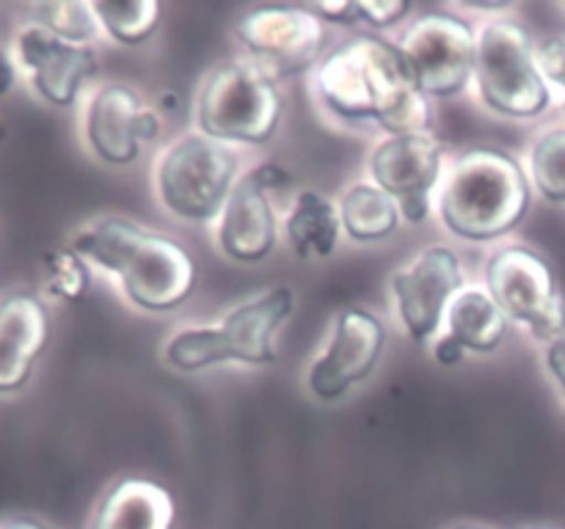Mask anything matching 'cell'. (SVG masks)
<instances>
[{
	"mask_svg": "<svg viewBox=\"0 0 565 529\" xmlns=\"http://www.w3.org/2000/svg\"><path fill=\"white\" fill-rule=\"evenodd\" d=\"M486 290L511 323L524 325L535 339L555 342L565 334V301L550 262L527 246H505L489 259Z\"/></svg>",
	"mask_w": 565,
	"mask_h": 529,
	"instance_id": "8",
	"label": "cell"
},
{
	"mask_svg": "<svg viewBox=\"0 0 565 529\" xmlns=\"http://www.w3.org/2000/svg\"><path fill=\"white\" fill-rule=\"evenodd\" d=\"M281 119L274 75L254 58L221 64L204 80L196 102L199 132L224 143H265Z\"/></svg>",
	"mask_w": 565,
	"mask_h": 529,
	"instance_id": "5",
	"label": "cell"
},
{
	"mask_svg": "<svg viewBox=\"0 0 565 529\" xmlns=\"http://www.w3.org/2000/svg\"><path fill=\"white\" fill-rule=\"evenodd\" d=\"M447 334L463 347L475 353H491L505 342L511 331V320L502 312L500 303L491 298L486 287L469 284L452 298L447 309Z\"/></svg>",
	"mask_w": 565,
	"mask_h": 529,
	"instance_id": "19",
	"label": "cell"
},
{
	"mask_svg": "<svg viewBox=\"0 0 565 529\" xmlns=\"http://www.w3.org/2000/svg\"><path fill=\"white\" fill-rule=\"evenodd\" d=\"M53 334L50 309L36 292L11 290L0 295V397L28 386Z\"/></svg>",
	"mask_w": 565,
	"mask_h": 529,
	"instance_id": "16",
	"label": "cell"
},
{
	"mask_svg": "<svg viewBox=\"0 0 565 529\" xmlns=\"http://www.w3.org/2000/svg\"><path fill=\"white\" fill-rule=\"evenodd\" d=\"M252 58L274 77L298 75L326 47V22L309 6H263L237 22Z\"/></svg>",
	"mask_w": 565,
	"mask_h": 529,
	"instance_id": "10",
	"label": "cell"
},
{
	"mask_svg": "<svg viewBox=\"0 0 565 529\" xmlns=\"http://www.w3.org/2000/svg\"><path fill=\"white\" fill-rule=\"evenodd\" d=\"M36 25L47 28L58 39L72 44H88L99 33V20L94 3L86 0H53V3L33 6Z\"/></svg>",
	"mask_w": 565,
	"mask_h": 529,
	"instance_id": "23",
	"label": "cell"
},
{
	"mask_svg": "<svg viewBox=\"0 0 565 529\" xmlns=\"http://www.w3.org/2000/svg\"><path fill=\"white\" fill-rule=\"evenodd\" d=\"M527 209V174L522 163L502 149H472L461 154L441 182V220L463 240H497L516 229Z\"/></svg>",
	"mask_w": 565,
	"mask_h": 529,
	"instance_id": "3",
	"label": "cell"
},
{
	"mask_svg": "<svg viewBox=\"0 0 565 529\" xmlns=\"http://www.w3.org/2000/svg\"><path fill=\"white\" fill-rule=\"evenodd\" d=\"M11 58L31 83L36 97L53 108H70L83 83L97 72V55L88 44H72L28 20L11 39Z\"/></svg>",
	"mask_w": 565,
	"mask_h": 529,
	"instance_id": "11",
	"label": "cell"
},
{
	"mask_svg": "<svg viewBox=\"0 0 565 529\" xmlns=\"http://www.w3.org/2000/svg\"><path fill=\"white\" fill-rule=\"evenodd\" d=\"M434 356H436V361L445 364V367H452V364H458L463 358V347L458 345L450 334H445V336H439V342H436Z\"/></svg>",
	"mask_w": 565,
	"mask_h": 529,
	"instance_id": "32",
	"label": "cell"
},
{
	"mask_svg": "<svg viewBox=\"0 0 565 529\" xmlns=\"http://www.w3.org/2000/svg\"><path fill=\"white\" fill-rule=\"evenodd\" d=\"M252 174H254V180H257L259 185L265 187V191H270V187L287 185V180H290V176H287V171L281 169V165H276V163L257 165V169H254Z\"/></svg>",
	"mask_w": 565,
	"mask_h": 529,
	"instance_id": "31",
	"label": "cell"
},
{
	"mask_svg": "<svg viewBox=\"0 0 565 529\" xmlns=\"http://www.w3.org/2000/svg\"><path fill=\"white\" fill-rule=\"evenodd\" d=\"M237 169L241 158L230 143L188 132L158 163L160 202L182 220L218 218L237 185Z\"/></svg>",
	"mask_w": 565,
	"mask_h": 529,
	"instance_id": "7",
	"label": "cell"
},
{
	"mask_svg": "<svg viewBox=\"0 0 565 529\" xmlns=\"http://www.w3.org/2000/svg\"><path fill=\"white\" fill-rule=\"evenodd\" d=\"M445 147L430 132L390 136L379 143L370 160L373 185L401 204L403 218L423 224L428 218L430 196L441 182Z\"/></svg>",
	"mask_w": 565,
	"mask_h": 529,
	"instance_id": "12",
	"label": "cell"
},
{
	"mask_svg": "<svg viewBox=\"0 0 565 529\" xmlns=\"http://www.w3.org/2000/svg\"><path fill=\"white\" fill-rule=\"evenodd\" d=\"M309 9L320 17L323 22H356L362 20L359 17V3L356 0H334V3H309Z\"/></svg>",
	"mask_w": 565,
	"mask_h": 529,
	"instance_id": "28",
	"label": "cell"
},
{
	"mask_svg": "<svg viewBox=\"0 0 565 529\" xmlns=\"http://www.w3.org/2000/svg\"><path fill=\"white\" fill-rule=\"evenodd\" d=\"M408 11H412V3H406V0H367V3H359V17L367 20L373 28L397 25Z\"/></svg>",
	"mask_w": 565,
	"mask_h": 529,
	"instance_id": "27",
	"label": "cell"
},
{
	"mask_svg": "<svg viewBox=\"0 0 565 529\" xmlns=\"http://www.w3.org/2000/svg\"><path fill=\"white\" fill-rule=\"evenodd\" d=\"M160 136V119L130 86H103L86 110V141L99 160L127 165L138 160L141 143Z\"/></svg>",
	"mask_w": 565,
	"mask_h": 529,
	"instance_id": "15",
	"label": "cell"
},
{
	"mask_svg": "<svg viewBox=\"0 0 565 529\" xmlns=\"http://www.w3.org/2000/svg\"><path fill=\"white\" fill-rule=\"evenodd\" d=\"M17 77H20V69H17L14 58H11V50L0 44V99L11 94V88L17 86Z\"/></svg>",
	"mask_w": 565,
	"mask_h": 529,
	"instance_id": "30",
	"label": "cell"
},
{
	"mask_svg": "<svg viewBox=\"0 0 565 529\" xmlns=\"http://www.w3.org/2000/svg\"><path fill=\"white\" fill-rule=\"evenodd\" d=\"M326 108L345 119H375L392 136L428 132L430 102L397 44L356 36L331 50L315 77Z\"/></svg>",
	"mask_w": 565,
	"mask_h": 529,
	"instance_id": "1",
	"label": "cell"
},
{
	"mask_svg": "<svg viewBox=\"0 0 565 529\" xmlns=\"http://www.w3.org/2000/svg\"><path fill=\"white\" fill-rule=\"evenodd\" d=\"M340 209L318 191H303L296 196L285 220V235L298 257L326 259L334 253L340 237Z\"/></svg>",
	"mask_w": 565,
	"mask_h": 529,
	"instance_id": "20",
	"label": "cell"
},
{
	"mask_svg": "<svg viewBox=\"0 0 565 529\" xmlns=\"http://www.w3.org/2000/svg\"><path fill=\"white\" fill-rule=\"evenodd\" d=\"M340 220L342 229L359 242L370 240H384V237L395 235L401 229V204L390 196V193L381 191L379 185H367V182H359V185L348 187L345 196L340 202Z\"/></svg>",
	"mask_w": 565,
	"mask_h": 529,
	"instance_id": "21",
	"label": "cell"
},
{
	"mask_svg": "<svg viewBox=\"0 0 565 529\" xmlns=\"http://www.w3.org/2000/svg\"><path fill=\"white\" fill-rule=\"evenodd\" d=\"M42 281L44 292L55 301L77 303L88 292L92 284V270L83 257H77L70 246L50 248L42 259Z\"/></svg>",
	"mask_w": 565,
	"mask_h": 529,
	"instance_id": "25",
	"label": "cell"
},
{
	"mask_svg": "<svg viewBox=\"0 0 565 529\" xmlns=\"http://www.w3.org/2000/svg\"><path fill=\"white\" fill-rule=\"evenodd\" d=\"M3 529H50L47 523L36 521V518H28V516H20V518H6Z\"/></svg>",
	"mask_w": 565,
	"mask_h": 529,
	"instance_id": "33",
	"label": "cell"
},
{
	"mask_svg": "<svg viewBox=\"0 0 565 529\" xmlns=\"http://www.w3.org/2000/svg\"><path fill=\"white\" fill-rule=\"evenodd\" d=\"M386 328L367 309H345L334 323V339L309 369V389L320 400H340L379 367Z\"/></svg>",
	"mask_w": 565,
	"mask_h": 529,
	"instance_id": "14",
	"label": "cell"
},
{
	"mask_svg": "<svg viewBox=\"0 0 565 529\" xmlns=\"http://www.w3.org/2000/svg\"><path fill=\"white\" fill-rule=\"evenodd\" d=\"M395 44L425 97H452L475 75L478 33L461 17H419Z\"/></svg>",
	"mask_w": 565,
	"mask_h": 529,
	"instance_id": "9",
	"label": "cell"
},
{
	"mask_svg": "<svg viewBox=\"0 0 565 529\" xmlns=\"http://www.w3.org/2000/svg\"><path fill=\"white\" fill-rule=\"evenodd\" d=\"M458 529H483V527H458Z\"/></svg>",
	"mask_w": 565,
	"mask_h": 529,
	"instance_id": "35",
	"label": "cell"
},
{
	"mask_svg": "<svg viewBox=\"0 0 565 529\" xmlns=\"http://www.w3.org/2000/svg\"><path fill=\"white\" fill-rule=\"evenodd\" d=\"M530 180L552 204H565V127L544 132L530 149Z\"/></svg>",
	"mask_w": 565,
	"mask_h": 529,
	"instance_id": "24",
	"label": "cell"
},
{
	"mask_svg": "<svg viewBox=\"0 0 565 529\" xmlns=\"http://www.w3.org/2000/svg\"><path fill=\"white\" fill-rule=\"evenodd\" d=\"M221 251L235 262H259L276 246V213L268 191L254 180V174H243L221 213L218 229Z\"/></svg>",
	"mask_w": 565,
	"mask_h": 529,
	"instance_id": "17",
	"label": "cell"
},
{
	"mask_svg": "<svg viewBox=\"0 0 565 529\" xmlns=\"http://www.w3.org/2000/svg\"><path fill=\"white\" fill-rule=\"evenodd\" d=\"M174 499L163 485L143 477L119 479L99 501L92 529H171Z\"/></svg>",
	"mask_w": 565,
	"mask_h": 529,
	"instance_id": "18",
	"label": "cell"
},
{
	"mask_svg": "<svg viewBox=\"0 0 565 529\" xmlns=\"http://www.w3.org/2000/svg\"><path fill=\"white\" fill-rule=\"evenodd\" d=\"M475 80L483 102L511 119H535L555 99L533 39L511 20H494L478 33Z\"/></svg>",
	"mask_w": 565,
	"mask_h": 529,
	"instance_id": "6",
	"label": "cell"
},
{
	"mask_svg": "<svg viewBox=\"0 0 565 529\" xmlns=\"http://www.w3.org/2000/svg\"><path fill=\"white\" fill-rule=\"evenodd\" d=\"M70 248L86 262L108 270L121 290L147 312L177 309L193 292L196 268L174 237L149 231L125 218H99L70 237Z\"/></svg>",
	"mask_w": 565,
	"mask_h": 529,
	"instance_id": "2",
	"label": "cell"
},
{
	"mask_svg": "<svg viewBox=\"0 0 565 529\" xmlns=\"http://www.w3.org/2000/svg\"><path fill=\"white\" fill-rule=\"evenodd\" d=\"M544 529H546V527H544Z\"/></svg>",
	"mask_w": 565,
	"mask_h": 529,
	"instance_id": "37",
	"label": "cell"
},
{
	"mask_svg": "<svg viewBox=\"0 0 565 529\" xmlns=\"http://www.w3.org/2000/svg\"><path fill=\"white\" fill-rule=\"evenodd\" d=\"M539 66L552 88V97L561 99L565 110V33L539 47Z\"/></svg>",
	"mask_w": 565,
	"mask_h": 529,
	"instance_id": "26",
	"label": "cell"
},
{
	"mask_svg": "<svg viewBox=\"0 0 565 529\" xmlns=\"http://www.w3.org/2000/svg\"><path fill=\"white\" fill-rule=\"evenodd\" d=\"M292 290L276 287L232 309L221 325L185 328L166 345V361L182 373H196L210 364L243 361L270 364L276 358V328L290 317Z\"/></svg>",
	"mask_w": 565,
	"mask_h": 529,
	"instance_id": "4",
	"label": "cell"
},
{
	"mask_svg": "<svg viewBox=\"0 0 565 529\" xmlns=\"http://www.w3.org/2000/svg\"><path fill=\"white\" fill-rule=\"evenodd\" d=\"M546 367H550L552 378H555L557 386H561L563 400H565V334L546 345Z\"/></svg>",
	"mask_w": 565,
	"mask_h": 529,
	"instance_id": "29",
	"label": "cell"
},
{
	"mask_svg": "<svg viewBox=\"0 0 565 529\" xmlns=\"http://www.w3.org/2000/svg\"><path fill=\"white\" fill-rule=\"evenodd\" d=\"M461 290V262L447 246H428L392 276L397 312L414 342L430 339L441 328L452 298Z\"/></svg>",
	"mask_w": 565,
	"mask_h": 529,
	"instance_id": "13",
	"label": "cell"
},
{
	"mask_svg": "<svg viewBox=\"0 0 565 529\" xmlns=\"http://www.w3.org/2000/svg\"><path fill=\"white\" fill-rule=\"evenodd\" d=\"M3 138H6V125H3V119H0V143H3Z\"/></svg>",
	"mask_w": 565,
	"mask_h": 529,
	"instance_id": "34",
	"label": "cell"
},
{
	"mask_svg": "<svg viewBox=\"0 0 565 529\" xmlns=\"http://www.w3.org/2000/svg\"><path fill=\"white\" fill-rule=\"evenodd\" d=\"M99 25L110 39L121 44H141L154 33L160 22V3L130 0V3H94Z\"/></svg>",
	"mask_w": 565,
	"mask_h": 529,
	"instance_id": "22",
	"label": "cell"
},
{
	"mask_svg": "<svg viewBox=\"0 0 565 529\" xmlns=\"http://www.w3.org/2000/svg\"><path fill=\"white\" fill-rule=\"evenodd\" d=\"M0 529H3V523H0Z\"/></svg>",
	"mask_w": 565,
	"mask_h": 529,
	"instance_id": "36",
	"label": "cell"
}]
</instances>
